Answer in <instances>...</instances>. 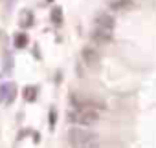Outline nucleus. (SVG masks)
Wrapping results in <instances>:
<instances>
[{"label": "nucleus", "instance_id": "3", "mask_svg": "<svg viewBox=\"0 0 156 148\" xmlns=\"http://www.w3.org/2000/svg\"><path fill=\"white\" fill-rule=\"evenodd\" d=\"M92 40L98 42V44H108L112 40V31L108 29H101V28H96L94 33H92Z\"/></svg>", "mask_w": 156, "mask_h": 148}, {"label": "nucleus", "instance_id": "9", "mask_svg": "<svg viewBox=\"0 0 156 148\" xmlns=\"http://www.w3.org/2000/svg\"><path fill=\"white\" fill-rule=\"evenodd\" d=\"M35 97H37V88H35V86H28V88L24 90V99L30 101V103H33Z\"/></svg>", "mask_w": 156, "mask_h": 148}, {"label": "nucleus", "instance_id": "4", "mask_svg": "<svg viewBox=\"0 0 156 148\" xmlns=\"http://www.w3.org/2000/svg\"><path fill=\"white\" fill-rule=\"evenodd\" d=\"M81 55H83V59H85V62H87L88 66H96V64L99 62V53H98V49H94L92 46L83 48Z\"/></svg>", "mask_w": 156, "mask_h": 148}, {"label": "nucleus", "instance_id": "8", "mask_svg": "<svg viewBox=\"0 0 156 148\" xmlns=\"http://www.w3.org/2000/svg\"><path fill=\"white\" fill-rule=\"evenodd\" d=\"M28 42H30V39H28L26 33H17V35H15V48L22 49V48L28 46Z\"/></svg>", "mask_w": 156, "mask_h": 148}, {"label": "nucleus", "instance_id": "10", "mask_svg": "<svg viewBox=\"0 0 156 148\" xmlns=\"http://www.w3.org/2000/svg\"><path fill=\"white\" fill-rule=\"evenodd\" d=\"M51 20H53L55 24H61V8H55V9H53V13H51Z\"/></svg>", "mask_w": 156, "mask_h": 148}, {"label": "nucleus", "instance_id": "11", "mask_svg": "<svg viewBox=\"0 0 156 148\" xmlns=\"http://www.w3.org/2000/svg\"><path fill=\"white\" fill-rule=\"evenodd\" d=\"M50 119H51V121H50V124L53 126V124H55V112H51V113H50Z\"/></svg>", "mask_w": 156, "mask_h": 148}, {"label": "nucleus", "instance_id": "2", "mask_svg": "<svg viewBox=\"0 0 156 148\" xmlns=\"http://www.w3.org/2000/svg\"><path fill=\"white\" fill-rule=\"evenodd\" d=\"M72 119V123H77L81 126H92L99 121V113L92 108H77L75 112H72L68 115Z\"/></svg>", "mask_w": 156, "mask_h": 148}, {"label": "nucleus", "instance_id": "6", "mask_svg": "<svg viewBox=\"0 0 156 148\" xmlns=\"http://www.w3.org/2000/svg\"><path fill=\"white\" fill-rule=\"evenodd\" d=\"M15 99V86L13 84H2L0 86V101L11 103Z\"/></svg>", "mask_w": 156, "mask_h": 148}, {"label": "nucleus", "instance_id": "1", "mask_svg": "<svg viewBox=\"0 0 156 148\" xmlns=\"http://www.w3.org/2000/svg\"><path fill=\"white\" fill-rule=\"evenodd\" d=\"M68 141L72 148H99L98 133L87 128H72L68 132Z\"/></svg>", "mask_w": 156, "mask_h": 148}, {"label": "nucleus", "instance_id": "7", "mask_svg": "<svg viewBox=\"0 0 156 148\" xmlns=\"http://www.w3.org/2000/svg\"><path fill=\"white\" fill-rule=\"evenodd\" d=\"M110 8L114 11H123L132 8V0H110Z\"/></svg>", "mask_w": 156, "mask_h": 148}, {"label": "nucleus", "instance_id": "5", "mask_svg": "<svg viewBox=\"0 0 156 148\" xmlns=\"http://www.w3.org/2000/svg\"><path fill=\"white\" fill-rule=\"evenodd\" d=\"M96 24H98V28H101V29H108V31H112V29H114V26H116V20H114V17H112V15L101 13V15L96 18Z\"/></svg>", "mask_w": 156, "mask_h": 148}]
</instances>
